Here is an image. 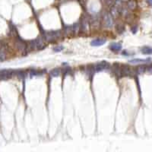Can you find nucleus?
Listing matches in <instances>:
<instances>
[{"label":"nucleus","mask_w":152,"mask_h":152,"mask_svg":"<svg viewBox=\"0 0 152 152\" xmlns=\"http://www.w3.org/2000/svg\"><path fill=\"white\" fill-rule=\"evenodd\" d=\"M106 42V39H104V38H98V39L93 40L91 41L90 44L93 46H100L104 45Z\"/></svg>","instance_id":"nucleus-1"},{"label":"nucleus","mask_w":152,"mask_h":152,"mask_svg":"<svg viewBox=\"0 0 152 152\" xmlns=\"http://www.w3.org/2000/svg\"><path fill=\"white\" fill-rule=\"evenodd\" d=\"M109 66H110L109 63H107L106 62H102L97 64L96 66H95L94 68H95V71L96 72H100V71H103L104 69L109 68Z\"/></svg>","instance_id":"nucleus-2"},{"label":"nucleus","mask_w":152,"mask_h":152,"mask_svg":"<svg viewBox=\"0 0 152 152\" xmlns=\"http://www.w3.org/2000/svg\"><path fill=\"white\" fill-rule=\"evenodd\" d=\"M122 49V45L120 44H118V43H113V44H111L110 46V50L113 51V52H118V51H120Z\"/></svg>","instance_id":"nucleus-3"},{"label":"nucleus","mask_w":152,"mask_h":152,"mask_svg":"<svg viewBox=\"0 0 152 152\" xmlns=\"http://www.w3.org/2000/svg\"><path fill=\"white\" fill-rule=\"evenodd\" d=\"M150 61V59H147V60H130L129 62L132 64H139V63H145Z\"/></svg>","instance_id":"nucleus-4"},{"label":"nucleus","mask_w":152,"mask_h":152,"mask_svg":"<svg viewBox=\"0 0 152 152\" xmlns=\"http://www.w3.org/2000/svg\"><path fill=\"white\" fill-rule=\"evenodd\" d=\"M142 52L143 54H145V55H149V54H151L152 53V48L151 47H149V46H143L142 48Z\"/></svg>","instance_id":"nucleus-5"},{"label":"nucleus","mask_w":152,"mask_h":152,"mask_svg":"<svg viewBox=\"0 0 152 152\" xmlns=\"http://www.w3.org/2000/svg\"><path fill=\"white\" fill-rule=\"evenodd\" d=\"M60 68H54L53 70H52L50 72V75H51V77H58V76L60 74Z\"/></svg>","instance_id":"nucleus-6"},{"label":"nucleus","mask_w":152,"mask_h":152,"mask_svg":"<svg viewBox=\"0 0 152 152\" xmlns=\"http://www.w3.org/2000/svg\"><path fill=\"white\" fill-rule=\"evenodd\" d=\"M128 7L130 8V9H135L136 7V3L135 1H129L128 2Z\"/></svg>","instance_id":"nucleus-7"},{"label":"nucleus","mask_w":152,"mask_h":152,"mask_svg":"<svg viewBox=\"0 0 152 152\" xmlns=\"http://www.w3.org/2000/svg\"><path fill=\"white\" fill-rule=\"evenodd\" d=\"M146 69V67L145 66H140L138 68V73H142L145 71Z\"/></svg>","instance_id":"nucleus-8"},{"label":"nucleus","mask_w":152,"mask_h":152,"mask_svg":"<svg viewBox=\"0 0 152 152\" xmlns=\"http://www.w3.org/2000/svg\"><path fill=\"white\" fill-rule=\"evenodd\" d=\"M62 49H63V47H62V46H59L55 47V48L53 49V50H54L55 52H60Z\"/></svg>","instance_id":"nucleus-9"},{"label":"nucleus","mask_w":152,"mask_h":152,"mask_svg":"<svg viewBox=\"0 0 152 152\" xmlns=\"http://www.w3.org/2000/svg\"><path fill=\"white\" fill-rule=\"evenodd\" d=\"M148 1V2L150 5V6H152V0H147Z\"/></svg>","instance_id":"nucleus-10"}]
</instances>
